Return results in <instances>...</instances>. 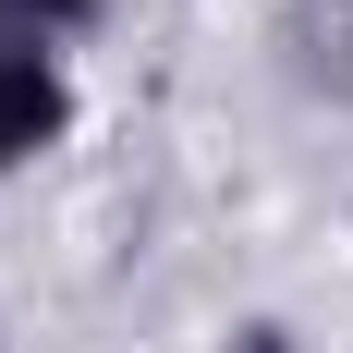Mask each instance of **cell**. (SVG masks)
I'll return each mask as SVG.
<instances>
[{"instance_id":"1","label":"cell","mask_w":353,"mask_h":353,"mask_svg":"<svg viewBox=\"0 0 353 353\" xmlns=\"http://www.w3.org/2000/svg\"><path fill=\"white\" fill-rule=\"evenodd\" d=\"M61 122H73L61 49H25V37H0V171H12V159H37Z\"/></svg>"},{"instance_id":"3","label":"cell","mask_w":353,"mask_h":353,"mask_svg":"<svg viewBox=\"0 0 353 353\" xmlns=\"http://www.w3.org/2000/svg\"><path fill=\"white\" fill-rule=\"evenodd\" d=\"M232 353H305V341H292V329H268V317H256V329H232Z\"/></svg>"},{"instance_id":"2","label":"cell","mask_w":353,"mask_h":353,"mask_svg":"<svg viewBox=\"0 0 353 353\" xmlns=\"http://www.w3.org/2000/svg\"><path fill=\"white\" fill-rule=\"evenodd\" d=\"M110 0H0V37H25V49H61V37H85Z\"/></svg>"}]
</instances>
